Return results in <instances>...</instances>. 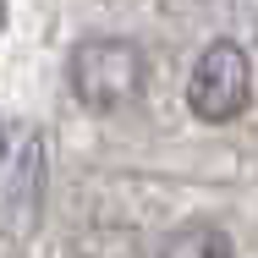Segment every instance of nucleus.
Listing matches in <instances>:
<instances>
[{
  "mask_svg": "<svg viewBox=\"0 0 258 258\" xmlns=\"http://www.w3.org/2000/svg\"><path fill=\"white\" fill-rule=\"evenodd\" d=\"M66 83H72V99L83 110L110 115V110L138 99V88H143V50L132 39H115V33L83 39L66 55Z\"/></svg>",
  "mask_w": 258,
  "mask_h": 258,
  "instance_id": "nucleus-1",
  "label": "nucleus"
},
{
  "mask_svg": "<svg viewBox=\"0 0 258 258\" xmlns=\"http://www.w3.org/2000/svg\"><path fill=\"white\" fill-rule=\"evenodd\" d=\"M0 154H6V132H0Z\"/></svg>",
  "mask_w": 258,
  "mask_h": 258,
  "instance_id": "nucleus-5",
  "label": "nucleus"
},
{
  "mask_svg": "<svg viewBox=\"0 0 258 258\" xmlns=\"http://www.w3.org/2000/svg\"><path fill=\"white\" fill-rule=\"evenodd\" d=\"M0 28H6V0H0Z\"/></svg>",
  "mask_w": 258,
  "mask_h": 258,
  "instance_id": "nucleus-4",
  "label": "nucleus"
},
{
  "mask_svg": "<svg viewBox=\"0 0 258 258\" xmlns=\"http://www.w3.org/2000/svg\"><path fill=\"white\" fill-rule=\"evenodd\" d=\"M247 104H253V60L242 44L214 39L187 77V110L209 126H220V121H236Z\"/></svg>",
  "mask_w": 258,
  "mask_h": 258,
  "instance_id": "nucleus-2",
  "label": "nucleus"
},
{
  "mask_svg": "<svg viewBox=\"0 0 258 258\" xmlns=\"http://www.w3.org/2000/svg\"><path fill=\"white\" fill-rule=\"evenodd\" d=\"M154 258H236V242H231L214 220H192V225L170 231Z\"/></svg>",
  "mask_w": 258,
  "mask_h": 258,
  "instance_id": "nucleus-3",
  "label": "nucleus"
}]
</instances>
